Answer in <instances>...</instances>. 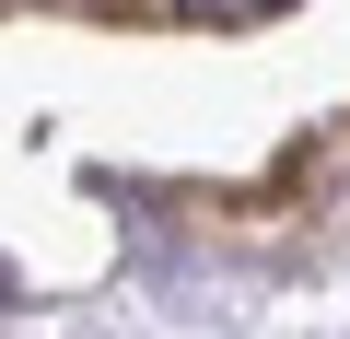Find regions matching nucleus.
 Returning <instances> with one entry per match:
<instances>
[{"instance_id":"f257e3e1","label":"nucleus","mask_w":350,"mask_h":339,"mask_svg":"<svg viewBox=\"0 0 350 339\" xmlns=\"http://www.w3.org/2000/svg\"><path fill=\"white\" fill-rule=\"evenodd\" d=\"M0 292H12V269H0Z\"/></svg>"}]
</instances>
